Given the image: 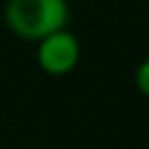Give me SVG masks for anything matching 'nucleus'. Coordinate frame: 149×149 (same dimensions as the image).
I'll return each instance as SVG.
<instances>
[{
    "label": "nucleus",
    "instance_id": "nucleus-1",
    "mask_svg": "<svg viewBox=\"0 0 149 149\" xmlns=\"http://www.w3.org/2000/svg\"><path fill=\"white\" fill-rule=\"evenodd\" d=\"M2 19L16 37L40 42L58 30H65L70 21V5L68 0H7Z\"/></svg>",
    "mask_w": 149,
    "mask_h": 149
},
{
    "label": "nucleus",
    "instance_id": "nucleus-2",
    "mask_svg": "<svg viewBox=\"0 0 149 149\" xmlns=\"http://www.w3.org/2000/svg\"><path fill=\"white\" fill-rule=\"evenodd\" d=\"M79 56H81L79 40L68 28L40 40L37 51H35L40 70L51 74V77H63L68 72H72L79 63Z\"/></svg>",
    "mask_w": 149,
    "mask_h": 149
},
{
    "label": "nucleus",
    "instance_id": "nucleus-3",
    "mask_svg": "<svg viewBox=\"0 0 149 149\" xmlns=\"http://www.w3.org/2000/svg\"><path fill=\"white\" fill-rule=\"evenodd\" d=\"M135 86H137V91L144 95V98H149V56L137 65V70H135Z\"/></svg>",
    "mask_w": 149,
    "mask_h": 149
}]
</instances>
